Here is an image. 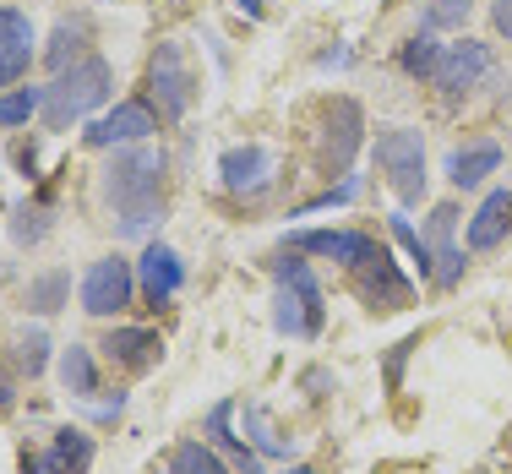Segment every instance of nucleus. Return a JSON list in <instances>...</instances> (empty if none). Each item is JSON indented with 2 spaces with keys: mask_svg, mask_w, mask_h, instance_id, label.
<instances>
[{
  "mask_svg": "<svg viewBox=\"0 0 512 474\" xmlns=\"http://www.w3.org/2000/svg\"><path fill=\"white\" fill-rule=\"evenodd\" d=\"M164 169H169V158L153 142L115 148V158L104 169V202L115 208V218L126 229H148L164 218Z\"/></svg>",
  "mask_w": 512,
  "mask_h": 474,
  "instance_id": "1",
  "label": "nucleus"
},
{
  "mask_svg": "<svg viewBox=\"0 0 512 474\" xmlns=\"http://www.w3.org/2000/svg\"><path fill=\"white\" fill-rule=\"evenodd\" d=\"M327 322V295L316 284L311 262L284 257L273 267V327L284 338H316Z\"/></svg>",
  "mask_w": 512,
  "mask_h": 474,
  "instance_id": "2",
  "label": "nucleus"
},
{
  "mask_svg": "<svg viewBox=\"0 0 512 474\" xmlns=\"http://www.w3.org/2000/svg\"><path fill=\"white\" fill-rule=\"evenodd\" d=\"M109 88H115L109 60L104 55H82L77 66H66L50 88H44V120H50L55 131H66L71 120H82L88 109H99L109 99Z\"/></svg>",
  "mask_w": 512,
  "mask_h": 474,
  "instance_id": "3",
  "label": "nucleus"
},
{
  "mask_svg": "<svg viewBox=\"0 0 512 474\" xmlns=\"http://www.w3.org/2000/svg\"><path fill=\"white\" fill-rule=\"evenodd\" d=\"M148 88H153V104L164 120H180L191 104H197V66H191L186 44L180 39H164L148 60Z\"/></svg>",
  "mask_w": 512,
  "mask_h": 474,
  "instance_id": "4",
  "label": "nucleus"
},
{
  "mask_svg": "<svg viewBox=\"0 0 512 474\" xmlns=\"http://www.w3.org/2000/svg\"><path fill=\"white\" fill-rule=\"evenodd\" d=\"M376 164L393 180L398 202L425 197V137L414 126H382L376 131Z\"/></svg>",
  "mask_w": 512,
  "mask_h": 474,
  "instance_id": "5",
  "label": "nucleus"
},
{
  "mask_svg": "<svg viewBox=\"0 0 512 474\" xmlns=\"http://www.w3.org/2000/svg\"><path fill=\"white\" fill-rule=\"evenodd\" d=\"M365 142V109L355 99H327L322 109V148H316V164L327 169V175H349V164H355Z\"/></svg>",
  "mask_w": 512,
  "mask_h": 474,
  "instance_id": "6",
  "label": "nucleus"
},
{
  "mask_svg": "<svg viewBox=\"0 0 512 474\" xmlns=\"http://www.w3.org/2000/svg\"><path fill=\"white\" fill-rule=\"evenodd\" d=\"M131 289H137V273H131L126 257H99L82 278V311L88 316H120L131 306Z\"/></svg>",
  "mask_w": 512,
  "mask_h": 474,
  "instance_id": "7",
  "label": "nucleus"
},
{
  "mask_svg": "<svg viewBox=\"0 0 512 474\" xmlns=\"http://www.w3.org/2000/svg\"><path fill=\"white\" fill-rule=\"evenodd\" d=\"M278 175V158L262 142H246V148H224L218 153V180H224L229 197H262Z\"/></svg>",
  "mask_w": 512,
  "mask_h": 474,
  "instance_id": "8",
  "label": "nucleus"
},
{
  "mask_svg": "<svg viewBox=\"0 0 512 474\" xmlns=\"http://www.w3.org/2000/svg\"><path fill=\"white\" fill-rule=\"evenodd\" d=\"M158 131V109L142 104V99H126L115 104L109 115H99L88 131H82V142L88 148H131V142H148Z\"/></svg>",
  "mask_w": 512,
  "mask_h": 474,
  "instance_id": "9",
  "label": "nucleus"
},
{
  "mask_svg": "<svg viewBox=\"0 0 512 474\" xmlns=\"http://www.w3.org/2000/svg\"><path fill=\"white\" fill-rule=\"evenodd\" d=\"M349 273H355L360 300H365V306H376V311H404L409 300H414V284H409L404 273H398V262L387 257L382 246H376L360 267H349Z\"/></svg>",
  "mask_w": 512,
  "mask_h": 474,
  "instance_id": "10",
  "label": "nucleus"
},
{
  "mask_svg": "<svg viewBox=\"0 0 512 474\" xmlns=\"http://www.w3.org/2000/svg\"><path fill=\"white\" fill-rule=\"evenodd\" d=\"M491 66H496V60H491V50H485L480 39H458V44H447V50H442V66H436L431 82L447 93V99H458V93H469L474 82L491 77Z\"/></svg>",
  "mask_w": 512,
  "mask_h": 474,
  "instance_id": "11",
  "label": "nucleus"
},
{
  "mask_svg": "<svg viewBox=\"0 0 512 474\" xmlns=\"http://www.w3.org/2000/svg\"><path fill=\"white\" fill-rule=\"evenodd\" d=\"M289 246L311 251V257H327V262L360 267L376 251V240L365 235V229H289Z\"/></svg>",
  "mask_w": 512,
  "mask_h": 474,
  "instance_id": "12",
  "label": "nucleus"
},
{
  "mask_svg": "<svg viewBox=\"0 0 512 474\" xmlns=\"http://www.w3.org/2000/svg\"><path fill=\"white\" fill-rule=\"evenodd\" d=\"M33 66V22L28 11L0 6V88H17Z\"/></svg>",
  "mask_w": 512,
  "mask_h": 474,
  "instance_id": "13",
  "label": "nucleus"
},
{
  "mask_svg": "<svg viewBox=\"0 0 512 474\" xmlns=\"http://www.w3.org/2000/svg\"><path fill=\"white\" fill-rule=\"evenodd\" d=\"M137 284H142V295H148L153 306H169V300L180 295V284H186V262L175 257V246L153 240V246L142 251V262H137Z\"/></svg>",
  "mask_w": 512,
  "mask_h": 474,
  "instance_id": "14",
  "label": "nucleus"
},
{
  "mask_svg": "<svg viewBox=\"0 0 512 474\" xmlns=\"http://www.w3.org/2000/svg\"><path fill=\"white\" fill-rule=\"evenodd\" d=\"M104 355L126 371H153L158 360H164V338H158L153 327H115V333L104 338Z\"/></svg>",
  "mask_w": 512,
  "mask_h": 474,
  "instance_id": "15",
  "label": "nucleus"
},
{
  "mask_svg": "<svg viewBox=\"0 0 512 474\" xmlns=\"http://www.w3.org/2000/svg\"><path fill=\"white\" fill-rule=\"evenodd\" d=\"M453 224H458L453 202H442L425 224V240H431V257H436V284H458L463 278V251L453 246Z\"/></svg>",
  "mask_w": 512,
  "mask_h": 474,
  "instance_id": "16",
  "label": "nucleus"
},
{
  "mask_svg": "<svg viewBox=\"0 0 512 474\" xmlns=\"http://www.w3.org/2000/svg\"><path fill=\"white\" fill-rule=\"evenodd\" d=\"M507 229H512V186L491 191L480 202V213L469 218V251H496L507 240Z\"/></svg>",
  "mask_w": 512,
  "mask_h": 474,
  "instance_id": "17",
  "label": "nucleus"
},
{
  "mask_svg": "<svg viewBox=\"0 0 512 474\" xmlns=\"http://www.w3.org/2000/svg\"><path fill=\"white\" fill-rule=\"evenodd\" d=\"M496 169H502V148L496 142H469V148H453V158H447V180L458 191L485 186V175H496Z\"/></svg>",
  "mask_w": 512,
  "mask_h": 474,
  "instance_id": "18",
  "label": "nucleus"
},
{
  "mask_svg": "<svg viewBox=\"0 0 512 474\" xmlns=\"http://www.w3.org/2000/svg\"><path fill=\"white\" fill-rule=\"evenodd\" d=\"M60 387H66L71 398H93V393H99V366H93V355L82 344L60 349Z\"/></svg>",
  "mask_w": 512,
  "mask_h": 474,
  "instance_id": "19",
  "label": "nucleus"
},
{
  "mask_svg": "<svg viewBox=\"0 0 512 474\" xmlns=\"http://www.w3.org/2000/svg\"><path fill=\"white\" fill-rule=\"evenodd\" d=\"M88 39H93V28H88V22H60V28H55V39H50V50H44V60H50V71H55V77H60V71H66V66H77V60H82V50H88Z\"/></svg>",
  "mask_w": 512,
  "mask_h": 474,
  "instance_id": "20",
  "label": "nucleus"
},
{
  "mask_svg": "<svg viewBox=\"0 0 512 474\" xmlns=\"http://www.w3.org/2000/svg\"><path fill=\"white\" fill-rule=\"evenodd\" d=\"M240 415H246V436H251L256 453H262V458H289V436L278 431L273 420H267V409H262V404H246Z\"/></svg>",
  "mask_w": 512,
  "mask_h": 474,
  "instance_id": "21",
  "label": "nucleus"
},
{
  "mask_svg": "<svg viewBox=\"0 0 512 474\" xmlns=\"http://www.w3.org/2000/svg\"><path fill=\"white\" fill-rule=\"evenodd\" d=\"M66 300H71V273H60V267L55 273H39L28 284V311H39V316H55Z\"/></svg>",
  "mask_w": 512,
  "mask_h": 474,
  "instance_id": "22",
  "label": "nucleus"
},
{
  "mask_svg": "<svg viewBox=\"0 0 512 474\" xmlns=\"http://www.w3.org/2000/svg\"><path fill=\"white\" fill-rule=\"evenodd\" d=\"M442 50H447V44H436L431 33H414L404 50H398V66H404L409 77H425V82H431L436 66H442Z\"/></svg>",
  "mask_w": 512,
  "mask_h": 474,
  "instance_id": "23",
  "label": "nucleus"
},
{
  "mask_svg": "<svg viewBox=\"0 0 512 474\" xmlns=\"http://www.w3.org/2000/svg\"><path fill=\"white\" fill-rule=\"evenodd\" d=\"M387 229H393V240H398V246L409 251V262L420 267V278H436V257H431V240H425V235H420V229L409 224L404 213H393V218H387Z\"/></svg>",
  "mask_w": 512,
  "mask_h": 474,
  "instance_id": "24",
  "label": "nucleus"
},
{
  "mask_svg": "<svg viewBox=\"0 0 512 474\" xmlns=\"http://www.w3.org/2000/svg\"><path fill=\"white\" fill-rule=\"evenodd\" d=\"M50 447H55L60 458H66V469H71V474H88V469H93V436L82 431V425H60Z\"/></svg>",
  "mask_w": 512,
  "mask_h": 474,
  "instance_id": "25",
  "label": "nucleus"
},
{
  "mask_svg": "<svg viewBox=\"0 0 512 474\" xmlns=\"http://www.w3.org/2000/svg\"><path fill=\"white\" fill-rule=\"evenodd\" d=\"M169 474H229V464L207 442H180L169 458Z\"/></svg>",
  "mask_w": 512,
  "mask_h": 474,
  "instance_id": "26",
  "label": "nucleus"
},
{
  "mask_svg": "<svg viewBox=\"0 0 512 474\" xmlns=\"http://www.w3.org/2000/svg\"><path fill=\"white\" fill-rule=\"evenodd\" d=\"M50 208H44V202H22L17 213H11V240H17V246H39L44 235H50Z\"/></svg>",
  "mask_w": 512,
  "mask_h": 474,
  "instance_id": "27",
  "label": "nucleus"
},
{
  "mask_svg": "<svg viewBox=\"0 0 512 474\" xmlns=\"http://www.w3.org/2000/svg\"><path fill=\"white\" fill-rule=\"evenodd\" d=\"M44 109V88H11L0 93V126H28Z\"/></svg>",
  "mask_w": 512,
  "mask_h": 474,
  "instance_id": "28",
  "label": "nucleus"
},
{
  "mask_svg": "<svg viewBox=\"0 0 512 474\" xmlns=\"http://www.w3.org/2000/svg\"><path fill=\"white\" fill-rule=\"evenodd\" d=\"M474 0H425V28H463Z\"/></svg>",
  "mask_w": 512,
  "mask_h": 474,
  "instance_id": "29",
  "label": "nucleus"
},
{
  "mask_svg": "<svg viewBox=\"0 0 512 474\" xmlns=\"http://www.w3.org/2000/svg\"><path fill=\"white\" fill-rule=\"evenodd\" d=\"M355 191H360V180H355V175H344L333 191H322L316 202H306V208H295V218H306V213H327V208H344V202H355Z\"/></svg>",
  "mask_w": 512,
  "mask_h": 474,
  "instance_id": "30",
  "label": "nucleus"
},
{
  "mask_svg": "<svg viewBox=\"0 0 512 474\" xmlns=\"http://www.w3.org/2000/svg\"><path fill=\"white\" fill-rule=\"evenodd\" d=\"M17 360H22V371L28 376H39L44 366H50V338L33 327V333H22V349H17Z\"/></svg>",
  "mask_w": 512,
  "mask_h": 474,
  "instance_id": "31",
  "label": "nucleus"
},
{
  "mask_svg": "<svg viewBox=\"0 0 512 474\" xmlns=\"http://www.w3.org/2000/svg\"><path fill=\"white\" fill-rule=\"evenodd\" d=\"M22 474H71V469H66V458L50 447V453H22Z\"/></svg>",
  "mask_w": 512,
  "mask_h": 474,
  "instance_id": "32",
  "label": "nucleus"
},
{
  "mask_svg": "<svg viewBox=\"0 0 512 474\" xmlns=\"http://www.w3.org/2000/svg\"><path fill=\"white\" fill-rule=\"evenodd\" d=\"M414 338H404V344H393V355H387V393H398L404 387V360H409Z\"/></svg>",
  "mask_w": 512,
  "mask_h": 474,
  "instance_id": "33",
  "label": "nucleus"
},
{
  "mask_svg": "<svg viewBox=\"0 0 512 474\" xmlns=\"http://www.w3.org/2000/svg\"><path fill=\"white\" fill-rule=\"evenodd\" d=\"M491 28L512 44V0H491Z\"/></svg>",
  "mask_w": 512,
  "mask_h": 474,
  "instance_id": "34",
  "label": "nucleus"
},
{
  "mask_svg": "<svg viewBox=\"0 0 512 474\" xmlns=\"http://www.w3.org/2000/svg\"><path fill=\"white\" fill-rule=\"evenodd\" d=\"M284 474H316V469H284Z\"/></svg>",
  "mask_w": 512,
  "mask_h": 474,
  "instance_id": "35",
  "label": "nucleus"
}]
</instances>
